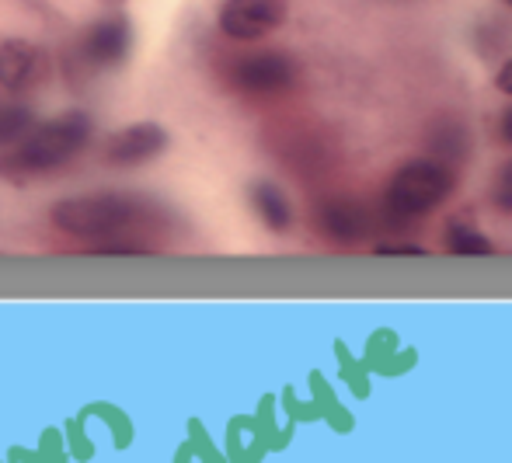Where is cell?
Segmentation results:
<instances>
[{"label": "cell", "mask_w": 512, "mask_h": 463, "mask_svg": "<svg viewBox=\"0 0 512 463\" xmlns=\"http://www.w3.org/2000/svg\"><path fill=\"white\" fill-rule=\"evenodd\" d=\"M91 129H95L91 126V115L70 108V112L56 115L46 126L32 129V133L21 140V147L0 161V171L14 168V171H21V175H42V171L63 168V164H70L88 147Z\"/></svg>", "instance_id": "cell-1"}, {"label": "cell", "mask_w": 512, "mask_h": 463, "mask_svg": "<svg viewBox=\"0 0 512 463\" xmlns=\"http://www.w3.org/2000/svg\"><path fill=\"white\" fill-rule=\"evenodd\" d=\"M49 220L60 234L77 241H105L129 230V223L140 220V202L126 195L98 192V195H74L49 209Z\"/></svg>", "instance_id": "cell-2"}, {"label": "cell", "mask_w": 512, "mask_h": 463, "mask_svg": "<svg viewBox=\"0 0 512 463\" xmlns=\"http://www.w3.org/2000/svg\"><path fill=\"white\" fill-rule=\"evenodd\" d=\"M450 192V168L436 157H418V161H408L387 185V213L394 220H418V216H429L432 209L443 206Z\"/></svg>", "instance_id": "cell-3"}, {"label": "cell", "mask_w": 512, "mask_h": 463, "mask_svg": "<svg viewBox=\"0 0 512 463\" xmlns=\"http://www.w3.org/2000/svg\"><path fill=\"white\" fill-rule=\"evenodd\" d=\"M286 18H290L286 0H223L216 25H220V32L227 39L255 42L276 32V28H283Z\"/></svg>", "instance_id": "cell-4"}, {"label": "cell", "mask_w": 512, "mask_h": 463, "mask_svg": "<svg viewBox=\"0 0 512 463\" xmlns=\"http://www.w3.org/2000/svg\"><path fill=\"white\" fill-rule=\"evenodd\" d=\"M297 81V63L286 53H251L234 63V84L251 94L286 91Z\"/></svg>", "instance_id": "cell-5"}, {"label": "cell", "mask_w": 512, "mask_h": 463, "mask_svg": "<svg viewBox=\"0 0 512 463\" xmlns=\"http://www.w3.org/2000/svg\"><path fill=\"white\" fill-rule=\"evenodd\" d=\"M164 150H168V129L157 126V122H133L108 140L105 161L115 164V168H133V164L154 161Z\"/></svg>", "instance_id": "cell-6"}, {"label": "cell", "mask_w": 512, "mask_h": 463, "mask_svg": "<svg viewBox=\"0 0 512 463\" xmlns=\"http://www.w3.org/2000/svg\"><path fill=\"white\" fill-rule=\"evenodd\" d=\"M317 227L328 241L342 244V248H352L359 244L366 234H370V216L359 206L356 199H345V195H335L328 199L321 209H317Z\"/></svg>", "instance_id": "cell-7"}, {"label": "cell", "mask_w": 512, "mask_h": 463, "mask_svg": "<svg viewBox=\"0 0 512 463\" xmlns=\"http://www.w3.org/2000/svg\"><path fill=\"white\" fill-rule=\"evenodd\" d=\"M42 53L25 39H7L0 42V84L7 91H21L39 77Z\"/></svg>", "instance_id": "cell-8"}, {"label": "cell", "mask_w": 512, "mask_h": 463, "mask_svg": "<svg viewBox=\"0 0 512 463\" xmlns=\"http://www.w3.org/2000/svg\"><path fill=\"white\" fill-rule=\"evenodd\" d=\"M129 39H133V35H129L126 21L105 18L88 32V39H84V53H88V60L98 63V67H115V63L126 60Z\"/></svg>", "instance_id": "cell-9"}, {"label": "cell", "mask_w": 512, "mask_h": 463, "mask_svg": "<svg viewBox=\"0 0 512 463\" xmlns=\"http://www.w3.org/2000/svg\"><path fill=\"white\" fill-rule=\"evenodd\" d=\"M251 206H255L258 220L272 230V234H286L293 227V209H290V199L279 185L272 182H258L251 185Z\"/></svg>", "instance_id": "cell-10"}, {"label": "cell", "mask_w": 512, "mask_h": 463, "mask_svg": "<svg viewBox=\"0 0 512 463\" xmlns=\"http://www.w3.org/2000/svg\"><path fill=\"white\" fill-rule=\"evenodd\" d=\"M446 251H453V255H464V258H478V255H492V241H488L485 234H481L478 227H471V223L464 220H453L450 227H446Z\"/></svg>", "instance_id": "cell-11"}, {"label": "cell", "mask_w": 512, "mask_h": 463, "mask_svg": "<svg viewBox=\"0 0 512 463\" xmlns=\"http://www.w3.org/2000/svg\"><path fill=\"white\" fill-rule=\"evenodd\" d=\"M32 112L25 105H0V147L21 143L32 133Z\"/></svg>", "instance_id": "cell-12"}, {"label": "cell", "mask_w": 512, "mask_h": 463, "mask_svg": "<svg viewBox=\"0 0 512 463\" xmlns=\"http://www.w3.org/2000/svg\"><path fill=\"white\" fill-rule=\"evenodd\" d=\"M91 255H150L147 244L140 241H119V237H105V241L91 244Z\"/></svg>", "instance_id": "cell-13"}, {"label": "cell", "mask_w": 512, "mask_h": 463, "mask_svg": "<svg viewBox=\"0 0 512 463\" xmlns=\"http://www.w3.org/2000/svg\"><path fill=\"white\" fill-rule=\"evenodd\" d=\"M492 202L502 209V213L512 216V161L502 164L499 175H495V182H492Z\"/></svg>", "instance_id": "cell-14"}, {"label": "cell", "mask_w": 512, "mask_h": 463, "mask_svg": "<svg viewBox=\"0 0 512 463\" xmlns=\"http://www.w3.org/2000/svg\"><path fill=\"white\" fill-rule=\"evenodd\" d=\"M373 255H380V258H422L425 255V248L422 244H401V241H391V244H377L373 248Z\"/></svg>", "instance_id": "cell-15"}, {"label": "cell", "mask_w": 512, "mask_h": 463, "mask_svg": "<svg viewBox=\"0 0 512 463\" xmlns=\"http://www.w3.org/2000/svg\"><path fill=\"white\" fill-rule=\"evenodd\" d=\"M495 88L506 94V98H512V56L499 67V74H495Z\"/></svg>", "instance_id": "cell-16"}, {"label": "cell", "mask_w": 512, "mask_h": 463, "mask_svg": "<svg viewBox=\"0 0 512 463\" xmlns=\"http://www.w3.org/2000/svg\"><path fill=\"white\" fill-rule=\"evenodd\" d=\"M499 133H502V140L509 143L512 147V105L506 108V112H502V122H499Z\"/></svg>", "instance_id": "cell-17"}, {"label": "cell", "mask_w": 512, "mask_h": 463, "mask_svg": "<svg viewBox=\"0 0 512 463\" xmlns=\"http://www.w3.org/2000/svg\"><path fill=\"white\" fill-rule=\"evenodd\" d=\"M506 4H509V7H512V0H506Z\"/></svg>", "instance_id": "cell-18"}]
</instances>
